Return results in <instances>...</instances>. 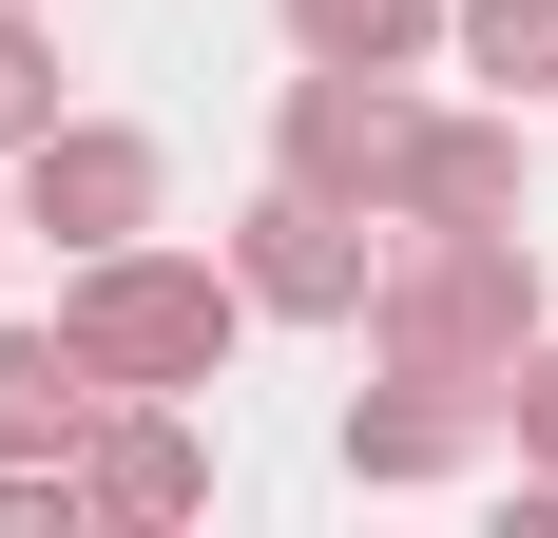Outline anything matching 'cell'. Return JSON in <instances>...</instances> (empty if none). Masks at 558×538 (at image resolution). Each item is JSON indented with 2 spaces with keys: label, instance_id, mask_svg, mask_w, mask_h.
Returning a JSON list of instances; mask_svg holds the SVG:
<instances>
[{
  "label": "cell",
  "instance_id": "5bb4252c",
  "mask_svg": "<svg viewBox=\"0 0 558 538\" xmlns=\"http://www.w3.org/2000/svg\"><path fill=\"white\" fill-rule=\"evenodd\" d=\"M0 538H77V462H0Z\"/></svg>",
  "mask_w": 558,
  "mask_h": 538
},
{
  "label": "cell",
  "instance_id": "7c38bea8",
  "mask_svg": "<svg viewBox=\"0 0 558 538\" xmlns=\"http://www.w3.org/2000/svg\"><path fill=\"white\" fill-rule=\"evenodd\" d=\"M58 115H77L58 97V0H0V155H39Z\"/></svg>",
  "mask_w": 558,
  "mask_h": 538
},
{
  "label": "cell",
  "instance_id": "52a82bcc",
  "mask_svg": "<svg viewBox=\"0 0 558 538\" xmlns=\"http://www.w3.org/2000/svg\"><path fill=\"white\" fill-rule=\"evenodd\" d=\"M193 500H213L193 404H173V384H116V424L77 442V519H193Z\"/></svg>",
  "mask_w": 558,
  "mask_h": 538
},
{
  "label": "cell",
  "instance_id": "6da1fadb",
  "mask_svg": "<svg viewBox=\"0 0 558 538\" xmlns=\"http://www.w3.org/2000/svg\"><path fill=\"white\" fill-rule=\"evenodd\" d=\"M539 346V250L520 231H424L386 212V269H366V366H424V384H482Z\"/></svg>",
  "mask_w": 558,
  "mask_h": 538
},
{
  "label": "cell",
  "instance_id": "8992f818",
  "mask_svg": "<svg viewBox=\"0 0 558 538\" xmlns=\"http://www.w3.org/2000/svg\"><path fill=\"white\" fill-rule=\"evenodd\" d=\"M482 442H501V404H482V384H424V366H386V384H347V481H462V462H482Z\"/></svg>",
  "mask_w": 558,
  "mask_h": 538
},
{
  "label": "cell",
  "instance_id": "3957f363",
  "mask_svg": "<svg viewBox=\"0 0 558 538\" xmlns=\"http://www.w3.org/2000/svg\"><path fill=\"white\" fill-rule=\"evenodd\" d=\"M404 155H424V97H404L386 58H308L289 115H270V173L328 193V212H404Z\"/></svg>",
  "mask_w": 558,
  "mask_h": 538
},
{
  "label": "cell",
  "instance_id": "4fadbf2b",
  "mask_svg": "<svg viewBox=\"0 0 558 538\" xmlns=\"http://www.w3.org/2000/svg\"><path fill=\"white\" fill-rule=\"evenodd\" d=\"M501 442H520V481H558V327L501 366Z\"/></svg>",
  "mask_w": 558,
  "mask_h": 538
},
{
  "label": "cell",
  "instance_id": "5b68a950",
  "mask_svg": "<svg viewBox=\"0 0 558 538\" xmlns=\"http://www.w3.org/2000/svg\"><path fill=\"white\" fill-rule=\"evenodd\" d=\"M366 269H386V212H328V193H251L231 212V289H251V327H366Z\"/></svg>",
  "mask_w": 558,
  "mask_h": 538
},
{
  "label": "cell",
  "instance_id": "277c9868",
  "mask_svg": "<svg viewBox=\"0 0 558 538\" xmlns=\"http://www.w3.org/2000/svg\"><path fill=\"white\" fill-rule=\"evenodd\" d=\"M0 193H20V231H39L58 269H77V250H135V231H173V155L135 135V115H58L39 155H0Z\"/></svg>",
  "mask_w": 558,
  "mask_h": 538
},
{
  "label": "cell",
  "instance_id": "30bf717a",
  "mask_svg": "<svg viewBox=\"0 0 558 538\" xmlns=\"http://www.w3.org/2000/svg\"><path fill=\"white\" fill-rule=\"evenodd\" d=\"M444 58L482 77V97L539 115V97H558V0H444Z\"/></svg>",
  "mask_w": 558,
  "mask_h": 538
},
{
  "label": "cell",
  "instance_id": "8fae6325",
  "mask_svg": "<svg viewBox=\"0 0 558 538\" xmlns=\"http://www.w3.org/2000/svg\"><path fill=\"white\" fill-rule=\"evenodd\" d=\"M289 58H386V77H424L444 58V0H289Z\"/></svg>",
  "mask_w": 558,
  "mask_h": 538
},
{
  "label": "cell",
  "instance_id": "9a60e30c",
  "mask_svg": "<svg viewBox=\"0 0 558 538\" xmlns=\"http://www.w3.org/2000/svg\"><path fill=\"white\" fill-rule=\"evenodd\" d=\"M0 250H20V193H0Z\"/></svg>",
  "mask_w": 558,
  "mask_h": 538
},
{
  "label": "cell",
  "instance_id": "7a4b0ae2",
  "mask_svg": "<svg viewBox=\"0 0 558 538\" xmlns=\"http://www.w3.org/2000/svg\"><path fill=\"white\" fill-rule=\"evenodd\" d=\"M58 327L97 346L116 384H173V404H213L231 384V346H251V289H231V250H77L58 269Z\"/></svg>",
  "mask_w": 558,
  "mask_h": 538
},
{
  "label": "cell",
  "instance_id": "9c48e42d",
  "mask_svg": "<svg viewBox=\"0 0 558 538\" xmlns=\"http://www.w3.org/2000/svg\"><path fill=\"white\" fill-rule=\"evenodd\" d=\"M97 424H116L97 346H77V327H0V462H77Z\"/></svg>",
  "mask_w": 558,
  "mask_h": 538
},
{
  "label": "cell",
  "instance_id": "ba28073f",
  "mask_svg": "<svg viewBox=\"0 0 558 538\" xmlns=\"http://www.w3.org/2000/svg\"><path fill=\"white\" fill-rule=\"evenodd\" d=\"M520 97H424V155H404V212L424 231H520Z\"/></svg>",
  "mask_w": 558,
  "mask_h": 538
}]
</instances>
